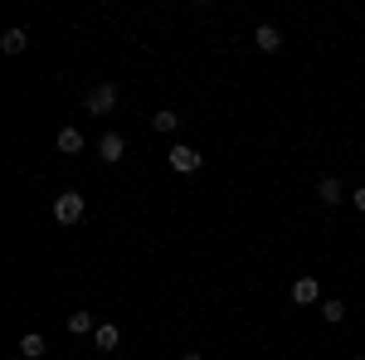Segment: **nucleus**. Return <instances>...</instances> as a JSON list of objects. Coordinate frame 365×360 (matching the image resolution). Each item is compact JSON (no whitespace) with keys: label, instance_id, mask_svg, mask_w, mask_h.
<instances>
[{"label":"nucleus","instance_id":"7ed1b4c3","mask_svg":"<svg viewBox=\"0 0 365 360\" xmlns=\"http://www.w3.org/2000/svg\"><path fill=\"white\" fill-rule=\"evenodd\" d=\"M83 108L93 112V117H103V112H113V108H117V88H113V83H93V88L83 93Z\"/></svg>","mask_w":365,"mask_h":360},{"label":"nucleus","instance_id":"9b49d317","mask_svg":"<svg viewBox=\"0 0 365 360\" xmlns=\"http://www.w3.org/2000/svg\"><path fill=\"white\" fill-rule=\"evenodd\" d=\"M317 200H322V205H341V180L336 175H322V180H317Z\"/></svg>","mask_w":365,"mask_h":360},{"label":"nucleus","instance_id":"dca6fc26","mask_svg":"<svg viewBox=\"0 0 365 360\" xmlns=\"http://www.w3.org/2000/svg\"><path fill=\"white\" fill-rule=\"evenodd\" d=\"M180 360H205V356H200V351H180Z\"/></svg>","mask_w":365,"mask_h":360},{"label":"nucleus","instance_id":"ddd939ff","mask_svg":"<svg viewBox=\"0 0 365 360\" xmlns=\"http://www.w3.org/2000/svg\"><path fill=\"white\" fill-rule=\"evenodd\" d=\"M322 322H327V326H341V322H346V302H341V297H327V302H322Z\"/></svg>","mask_w":365,"mask_h":360},{"label":"nucleus","instance_id":"f3484780","mask_svg":"<svg viewBox=\"0 0 365 360\" xmlns=\"http://www.w3.org/2000/svg\"><path fill=\"white\" fill-rule=\"evenodd\" d=\"M356 360H365V356H356Z\"/></svg>","mask_w":365,"mask_h":360},{"label":"nucleus","instance_id":"0eeeda50","mask_svg":"<svg viewBox=\"0 0 365 360\" xmlns=\"http://www.w3.org/2000/svg\"><path fill=\"white\" fill-rule=\"evenodd\" d=\"M54 146H58V151H63V156H78V151H83L88 141H83V132H78V127H58Z\"/></svg>","mask_w":365,"mask_h":360},{"label":"nucleus","instance_id":"2eb2a0df","mask_svg":"<svg viewBox=\"0 0 365 360\" xmlns=\"http://www.w3.org/2000/svg\"><path fill=\"white\" fill-rule=\"evenodd\" d=\"M351 205H356V210L365 215V185H356V190H351Z\"/></svg>","mask_w":365,"mask_h":360},{"label":"nucleus","instance_id":"f8f14e48","mask_svg":"<svg viewBox=\"0 0 365 360\" xmlns=\"http://www.w3.org/2000/svg\"><path fill=\"white\" fill-rule=\"evenodd\" d=\"M68 331H73V336H93V331H98L93 312H68Z\"/></svg>","mask_w":365,"mask_h":360},{"label":"nucleus","instance_id":"f257e3e1","mask_svg":"<svg viewBox=\"0 0 365 360\" xmlns=\"http://www.w3.org/2000/svg\"><path fill=\"white\" fill-rule=\"evenodd\" d=\"M88 215V200L78 190H63V195H54V220L58 224H78Z\"/></svg>","mask_w":365,"mask_h":360},{"label":"nucleus","instance_id":"39448f33","mask_svg":"<svg viewBox=\"0 0 365 360\" xmlns=\"http://www.w3.org/2000/svg\"><path fill=\"white\" fill-rule=\"evenodd\" d=\"M98 156H103L108 166H117V161L127 156V137H122V132H103V141H98Z\"/></svg>","mask_w":365,"mask_h":360},{"label":"nucleus","instance_id":"6e6552de","mask_svg":"<svg viewBox=\"0 0 365 360\" xmlns=\"http://www.w3.org/2000/svg\"><path fill=\"white\" fill-rule=\"evenodd\" d=\"M0 49H5V54H25L29 49V29H5V34H0Z\"/></svg>","mask_w":365,"mask_h":360},{"label":"nucleus","instance_id":"1a4fd4ad","mask_svg":"<svg viewBox=\"0 0 365 360\" xmlns=\"http://www.w3.org/2000/svg\"><path fill=\"white\" fill-rule=\"evenodd\" d=\"M93 346H98V351H117V346H122V331H117L113 322H103V326L93 331Z\"/></svg>","mask_w":365,"mask_h":360},{"label":"nucleus","instance_id":"4468645a","mask_svg":"<svg viewBox=\"0 0 365 360\" xmlns=\"http://www.w3.org/2000/svg\"><path fill=\"white\" fill-rule=\"evenodd\" d=\"M151 127H156V132H175V127H180V112H175V108H161L156 117H151Z\"/></svg>","mask_w":365,"mask_h":360},{"label":"nucleus","instance_id":"f03ea898","mask_svg":"<svg viewBox=\"0 0 365 360\" xmlns=\"http://www.w3.org/2000/svg\"><path fill=\"white\" fill-rule=\"evenodd\" d=\"M166 161H170V170H175V175H195V170L205 166V156H200L195 146H185V141H180V146H170Z\"/></svg>","mask_w":365,"mask_h":360},{"label":"nucleus","instance_id":"20e7f679","mask_svg":"<svg viewBox=\"0 0 365 360\" xmlns=\"http://www.w3.org/2000/svg\"><path fill=\"white\" fill-rule=\"evenodd\" d=\"M292 302L297 307H322V282L312 273H302L297 282H292Z\"/></svg>","mask_w":365,"mask_h":360},{"label":"nucleus","instance_id":"423d86ee","mask_svg":"<svg viewBox=\"0 0 365 360\" xmlns=\"http://www.w3.org/2000/svg\"><path fill=\"white\" fill-rule=\"evenodd\" d=\"M253 44H258L263 54H278V49H282V29L278 25H258V29H253Z\"/></svg>","mask_w":365,"mask_h":360},{"label":"nucleus","instance_id":"9d476101","mask_svg":"<svg viewBox=\"0 0 365 360\" xmlns=\"http://www.w3.org/2000/svg\"><path fill=\"white\" fill-rule=\"evenodd\" d=\"M15 351H20L25 360H39V356H49V351H44V336H39V331H25V336H20V346H15Z\"/></svg>","mask_w":365,"mask_h":360}]
</instances>
